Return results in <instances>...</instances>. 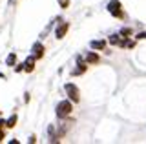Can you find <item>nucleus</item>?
<instances>
[{
  "label": "nucleus",
  "mask_w": 146,
  "mask_h": 144,
  "mask_svg": "<svg viewBox=\"0 0 146 144\" xmlns=\"http://www.w3.org/2000/svg\"><path fill=\"white\" fill-rule=\"evenodd\" d=\"M71 110H73L71 100H62V102H58V106H57V115L60 117V119H66V117L71 113Z\"/></svg>",
  "instance_id": "f257e3e1"
},
{
  "label": "nucleus",
  "mask_w": 146,
  "mask_h": 144,
  "mask_svg": "<svg viewBox=\"0 0 146 144\" xmlns=\"http://www.w3.org/2000/svg\"><path fill=\"white\" fill-rule=\"evenodd\" d=\"M108 11L111 13L113 17H117V18H122L124 17V13H122V6L119 0H110L108 2Z\"/></svg>",
  "instance_id": "f03ea898"
},
{
  "label": "nucleus",
  "mask_w": 146,
  "mask_h": 144,
  "mask_svg": "<svg viewBox=\"0 0 146 144\" xmlns=\"http://www.w3.org/2000/svg\"><path fill=\"white\" fill-rule=\"evenodd\" d=\"M64 89H66V93H68V97H70V100H73V102H79V100H80V95H79V88H77L75 84L68 82L66 86H64Z\"/></svg>",
  "instance_id": "7ed1b4c3"
},
{
  "label": "nucleus",
  "mask_w": 146,
  "mask_h": 144,
  "mask_svg": "<svg viewBox=\"0 0 146 144\" xmlns=\"http://www.w3.org/2000/svg\"><path fill=\"white\" fill-rule=\"evenodd\" d=\"M68 29H70V24L68 22H58V26H57V29H55V37L57 38H64L66 37V33H68Z\"/></svg>",
  "instance_id": "20e7f679"
},
{
  "label": "nucleus",
  "mask_w": 146,
  "mask_h": 144,
  "mask_svg": "<svg viewBox=\"0 0 146 144\" xmlns=\"http://www.w3.org/2000/svg\"><path fill=\"white\" fill-rule=\"evenodd\" d=\"M31 51H33V57H35V58H42V57H44V46H42L40 42H35Z\"/></svg>",
  "instance_id": "39448f33"
},
{
  "label": "nucleus",
  "mask_w": 146,
  "mask_h": 144,
  "mask_svg": "<svg viewBox=\"0 0 146 144\" xmlns=\"http://www.w3.org/2000/svg\"><path fill=\"white\" fill-rule=\"evenodd\" d=\"M86 62H88V64H99L100 57L97 53H86Z\"/></svg>",
  "instance_id": "423d86ee"
},
{
  "label": "nucleus",
  "mask_w": 146,
  "mask_h": 144,
  "mask_svg": "<svg viewBox=\"0 0 146 144\" xmlns=\"http://www.w3.org/2000/svg\"><path fill=\"white\" fill-rule=\"evenodd\" d=\"M90 48L91 49H104V48H106V42H104V40H91Z\"/></svg>",
  "instance_id": "0eeeda50"
},
{
  "label": "nucleus",
  "mask_w": 146,
  "mask_h": 144,
  "mask_svg": "<svg viewBox=\"0 0 146 144\" xmlns=\"http://www.w3.org/2000/svg\"><path fill=\"white\" fill-rule=\"evenodd\" d=\"M77 60H79V67H77V69H73V71H71V75H82V73L86 71V66L82 64V58L79 57Z\"/></svg>",
  "instance_id": "6e6552de"
},
{
  "label": "nucleus",
  "mask_w": 146,
  "mask_h": 144,
  "mask_svg": "<svg viewBox=\"0 0 146 144\" xmlns=\"http://www.w3.org/2000/svg\"><path fill=\"white\" fill-rule=\"evenodd\" d=\"M33 62H35V57H29V58L24 62V69H26V71H33V67H35Z\"/></svg>",
  "instance_id": "1a4fd4ad"
},
{
  "label": "nucleus",
  "mask_w": 146,
  "mask_h": 144,
  "mask_svg": "<svg viewBox=\"0 0 146 144\" xmlns=\"http://www.w3.org/2000/svg\"><path fill=\"white\" fill-rule=\"evenodd\" d=\"M110 44L111 46H121V35H111L110 37Z\"/></svg>",
  "instance_id": "9d476101"
},
{
  "label": "nucleus",
  "mask_w": 146,
  "mask_h": 144,
  "mask_svg": "<svg viewBox=\"0 0 146 144\" xmlns=\"http://www.w3.org/2000/svg\"><path fill=\"white\" fill-rule=\"evenodd\" d=\"M15 124H17V115H13L11 119L6 122V126H7V128H15Z\"/></svg>",
  "instance_id": "9b49d317"
},
{
  "label": "nucleus",
  "mask_w": 146,
  "mask_h": 144,
  "mask_svg": "<svg viewBox=\"0 0 146 144\" xmlns=\"http://www.w3.org/2000/svg\"><path fill=\"white\" fill-rule=\"evenodd\" d=\"M7 66H13V64H15V62H17V55H15V53H11V55H9L7 57Z\"/></svg>",
  "instance_id": "f8f14e48"
},
{
  "label": "nucleus",
  "mask_w": 146,
  "mask_h": 144,
  "mask_svg": "<svg viewBox=\"0 0 146 144\" xmlns=\"http://www.w3.org/2000/svg\"><path fill=\"white\" fill-rule=\"evenodd\" d=\"M121 46L122 48H133L135 42H133V40H124V42H121Z\"/></svg>",
  "instance_id": "ddd939ff"
},
{
  "label": "nucleus",
  "mask_w": 146,
  "mask_h": 144,
  "mask_svg": "<svg viewBox=\"0 0 146 144\" xmlns=\"http://www.w3.org/2000/svg\"><path fill=\"white\" fill-rule=\"evenodd\" d=\"M58 4H60V7H68L70 6V0H58Z\"/></svg>",
  "instance_id": "4468645a"
},
{
  "label": "nucleus",
  "mask_w": 146,
  "mask_h": 144,
  "mask_svg": "<svg viewBox=\"0 0 146 144\" xmlns=\"http://www.w3.org/2000/svg\"><path fill=\"white\" fill-rule=\"evenodd\" d=\"M121 35H131V29H128V28H124L121 31Z\"/></svg>",
  "instance_id": "2eb2a0df"
},
{
  "label": "nucleus",
  "mask_w": 146,
  "mask_h": 144,
  "mask_svg": "<svg viewBox=\"0 0 146 144\" xmlns=\"http://www.w3.org/2000/svg\"><path fill=\"white\" fill-rule=\"evenodd\" d=\"M137 38H139V40H143V38H146V33H139V35H137Z\"/></svg>",
  "instance_id": "dca6fc26"
},
{
  "label": "nucleus",
  "mask_w": 146,
  "mask_h": 144,
  "mask_svg": "<svg viewBox=\"0 0 146 144\" xmlns=\"http://www.w3.org/2000/svg\"><path fill=\"white\" fill-rule=\"evenodd\" d=\"M22 69H24V64H20V66H17V67H15V71H22Z\"/></svg>",
  "instance_id": "f3484780"
},
{
  "label": "nucleus",
  "mask_w": 146,
  "mask_h": 144,
  "mask_svg": "<svg viewBox=\"0 0 146 144\" xmlns=\"http://www.w3.org/2000/svg\"><path fill=\"white\" fill-rule=\"evenodd\" d=\"M4 124H6V120H4V119H0V129H2V126Z\"/></svg>",
  "instance_id": "a211bd4d"
},
{
  "label": "nucleus",
  "mask_w": 146,
  "mask_h": 144,
  "mask_svg": "<svg viewBox=\"0 0 146 144\" xmlns=\"http://www.w3.org/2000/svg\"><path fill=\"white\" fill-rule=\"evenodd\" d=\"M2 139H4V133H2V131H0V141H2Z\"/></svg>",
  "instance_id": "6ab92c4d"
}]
</instances>
